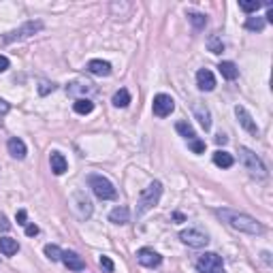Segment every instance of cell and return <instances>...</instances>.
<instances>
[{"label":"cell","instance_id":"24","mask_svg":"<svg viewBox=\"0 0 273 273\" xmlns=\"http://www.w3.org/2000/svg\"><path fill=\"white\" fill-rule=\"evenodd\" d=\"M115 107H120V109H124V107H128L130 105V92L128 90H117V92L113 94V101H111Z\"/></svg>","mask_w":273,"mask_h":273},{"label":"cell","instance_id":"12","mask_svg":"<svg viewBox=\"0 0 273 273\" xmlns=\"http://www.w3.org/2000/svg\"><path fill=\"white\" fill-rule=\"evenodd\" d=\"M196 86H198V90H203V92H212V90L216 88L214 73L209 69H201L196 73Z\"/></svg>","mask_w":273,"mask_h":273},{"label":"cell","instance_id":"37","mask_svg":"<svg viewBox=\"0 0 273 273\" xmlns=\"http://www.w3.org/2000/svg\"><path fill=\"white\" fill-rule=\"evenodd\" d=\"M9 64H11V62H9V58H7V56H0V73H5V71L9 69Z\"/></svg>","mask_w":273,"mask_h":273},{"label":"cell","instance_id":"30","mask_svg":"<svg viewBox=\"0 0 273 273\" xmlns=\"http://www.w3.org/2000/svg\"><path fill=\"white\" fill-rule=\"evenodd\" d=\"M45 256H47L49 260H60V256H62V250L58 248V245L47 243V245H45Z\"/></svg>","mask_w":273,"mask_h":273},{"label":"cell","instance_id":"22","mask_svg":"<svg viewBox=\"0 0 273 273\" xmlns=\"http://www.w3.org/2000/svg\"><path fill=\"white\" fill-rule=\"evenodd\" d=\"M218 69H220V73H222V77L224 79H229V81H233V79H237L239 77V69H237V64L235 62H220L218 64Z\"/></svg>","mask_w":273,"mask_h":273},{"label":"cell","instance_id":"38","mask_svg":"<svg viewBox=\"0 0 273 273\" xmlns=\"http://www.w3.org/2000/svg\"><path fill=\"white\" fill-rule=\"evenodd\" d=\"M9 109H11V107H9V103H7V101H3V98H0V117H3L5 113H9Z\"/></svg>","mask_w":273,"mask_h":273},{"label":"cell","instance_id":"14","mask_svg":"<svg viewBox=\"0 0 273 273\" xmlns=\"http://www.w3.org/2000/svg\"><path fill=\"white\" fill-rule=\"evenodd\" d=\"M7 150H9V154H11L13 158H17V160H24L26 154H28V148H26V143H24L22 139H17V136H11V139H9Z\"/></svg>","mask_w":273,"mask_h":273},{"label":"cell","instance_id":"5","mask_svg":"<svg viewBox=\"0 0 273 273\" xmlns=\"http://www.w3.org/2000/svg\"><path fill=\"white\" fill-rule=\"evenodd\" d=\"M43 22H39V20H32V22H26L22 28H17V30H13V32H7L5 36H3V43H15V41H24V39H28V36H32V34H36V32H41L43 30Z\"/></svg>","mask_w":273,"mask_h":273},{"label":"cell","instance_id":"15","mask_svg":"<svg viewBox=\"0 0 273 273\" xmlns=\"http://www.w3.org/2000/svg\"><path fill=\"white\" fill-rule=\"evenodd\" d=\"M88 71L96 77H109L111 75V64L105 60H90L88 62Z\"/></svg>","mask_w":273,"mask_h":273},{"label":"cell","instance_id":"18","mask_svg":"<svg viewBox=\"0 0 273 273\" xmlns=\"http://www.w3.org/2000/svg\"><path fill=\"white\" fill-rule=\"evenodd\" d=\"M66 92H69L71 96H75L77 92L92 94V92H96V88H94V84H90V81H75V84H69V86H66Z\"/></svg>","mask_w":273,"mask_h":273},{"label":"cell","instance_id":"31","mask_svg":"<svg viewBox=\"0 0 273 273\" xmlns=\"http://www.w3.org/2000/svg\"><path fill=\"white\" fill-rule=\"evenodd\" d=\"M188 145H190V150H192L194 154H203V152H205V143H203L201 139H192V141H188Z\"/></svg>","mask_w":273,"mask_h":273},{"label":"cell","instance_id":"33","mask_svg":"<svg viewBox=\"0 0 273 273\" xmlns=\"http://www.w3.org/2000/svg\"><path fill=\"white\" fill-rule=\"evenodd\" d=\"M26 235H28V237L39 235V226H36V224H26Z\"/></svg>","mask_w":273,"mask_h":273},{"label":"cell","instance_id":"3","mask_svg":"<svg viewBox=\"0 0 273 273\" xmlns=\"http://www.w3.org/2000/svg\"><path fill=\"white\" fill-rule=\"evenodd\" d=\"M239 158H241V162H243L245 171H248L254 179H265V177L269 175V171H267V167H265V162H262L252 150H248V148H239Z\"/></svg>","mask_w":273,"mask_h":273},{"label":"cell","instance_id":"16","mask_svg":"<svg viewBox=\"0 0 273 273\" xmlns=\"http://www.w3.org/2000/svg\"><path fill=\"white\" fill-rule=\"evenodd\" d=\"M49 165H51V171L56 173V175H64L66 169H69L66 158L62 156L60 152H51V154H49Z\"/></svg>","mask_w":273,"mask_h":273},{"label":"cell","instance_id":"39","mask_svg":"<svg viewBox=\"0 0 273 273\" xmlns=\"http://www.w3.org/2000/svg\"><path fill=\"white\" fill-rule=\"evenodd\" d=\"M216 143L224 145V143H226V134H218V136H216Z\"/></svg>","mask_w":273,"mask_h":273},{"label":"cell","instance_id":"4","mask_svg":"<svg viewBox=\"0 0 273 273\" xmlns=\"http://www.w3.org/2000/svg\"><path fill=\"white\" fill-rule=\"evenodd\" d=\"M88 184H90V188H92V192L101 198V201H111V198H115L117 196V192H115V188H113V184L109 181L107 177H103V175H90L88 177Z\"/></svg>","mask_w":273,"mask_h":273},{"label":"cell","instance_id":"21","mask_svg":"<svg viewBox=\"0 0 273 273\" xmlns=\"http://www.w3.org/2000/svg\"><path fill=\"white\" fill-rule=\"evenodd\" d=\"M0 252L5 256H15L20 252V243H17V239H11V237H0Z\"/></svg>","mask_w":273,"mask_h":273},{"label":"cell","instance_id":"9","mask_svg":"<svg viewBox=\"0 0 273 273\" xmlns=\"http://www.w3.org/2000/svg\"><path fill=\"white\" fill-rule=\"evenodd\" d=\"M73 201L77 203L73 207H75V214H77L79 220H88V218L92 216V201H90L84 192H77L75 196H73Z\"/></svg>","mask_w":273,"mask_h":273},{"label":"cell","instance_id":"19","mask_svg":"<svg viewBox=\"0 0 273 273\" xmlns=\"http://www.w3.org/2000/svg\"><path fill=\"white\" fill-rule=\"evenodd\" d=\"M194 115H196V120L201 122V126H203L205 130L212 128V115H209V109H207L205 105L196 103V105H194Z\"/></svg>","mask_w":273,"mask_h":273},{"label":"cell","instance_id":"32","mask_svg":"<svg viewBox=\"0 0 273 273\" xmlns=\"http://www.w3.org/2000/svg\"><path fill=\"white\" fill-rule=\"evenodd\" d=\"M98 262H101V269H105L107 273H113V271H115L113 260L109 258V256H101V260H98Z\"/></svg>","mask_w":273,"mask_h":273},{"label":"cell","instance_id":"10","mask_svg":"<svg viewBox=\"0 0 273 273\" xmlns=\"http://www.w3.org/2000/svg\"><path fill=\"white\" fill-rule=\"evenodd\" d=\"M136 260H139L143 267L154 269V267H158L160 262H162V256H160L158 252H154L152 248H141L139 252H136Z\"/></svg>","mask_w":273,"mask_h":273},{"label":"cell","instance_id":"13","mask_svg":"<svg viewBox=\"0 0 273 273\" xmlns=\"http://www.w3.org/2000/svg\"><path fill=\"white\" fill-rule=\"evenodd\" d=\"M235 113H237V120H239V124L243 126L245 130H248L250 134H258V126L254 124V120H252V115L248 113V109L245 107H235Z\"/></svg>","mask_w":273,"mask_h":273},{"label":"cell","instance_id":"29","mask_svg":"<svg viewBox=\"0 0 273 273\" xmlns=\"http://www.w3.org/2000/svg\"><path fill=\"white\" fill-rule=\"evenodd\" d=\"M260 7H262V3H258V0H241L239 3V9L245 13H256Z\"/></svg>","mask_w":273,"mask_h":273},{"label":"cell","instance_id":"6","mask_svg":"<svg viewBox=\"0 0 273 273\" xmlns=\"http://www.w3.org/2000/svg\"><path fill=\"white\" fill-rule=\"evenodd\" d=\"M196 271L198 273H224V262L216 252H205L196 260Z\"/></svg>","mask_w":273,"mask_h":273},{"label":"cell","instance_id":"34","mask_svg":"<svg viewBox=\"0 0 273 273\" xmlns=\"http://www.w3.org/2000/svg\"><path fill=\"white\" fill-rule=\"evenodd\" d=\"M0 231H11V222L7 220V216H0Z\"/></svg>","mask_w":273,"mask_h":273},{"label":"cell","instance_id":"35","mask_svg":"<svg viewBox=\"0 0 273 273\" xmlns=\"http://www.w3.org/2000/svg\"><path fill=\"white\" fill-rule=\"evenodd\" d=\"M53 90H56V86H53V84H41V88H39V92L45 96V94H47V92H53Z\"/></svg>","mask_w":273,"mask_h":273},{"label":"cell","instance_id":"7","mask_svg":"<svg viewBox=\"0 0 273 273\" xmlns=\"http://www.w3.org/2000/svg\"><path fill=\"white\" fill-rule=\"evenodd\" d=\"M179 239L184 241L186 245H190V248H205V245L209 243L207 233L201 231V229H186V231H181Z\"/></svg>","mask_w":273,"mask_h":273},{"label":"cell","instance_id":"26","mask_svg":"<svg viewBox=\"0 0 273 273\" xmlns=\"http://www.w3.org/2000/svg\"><path fill=\"white\" fill-rule=\"evenodd\" d=\"M265 20L262 17H248L245 20V30H252V32H260L262 28H265Z\"/></svg>","mask_w":273,"mask_h":273},{"label":"cell","instance_id":"1","mask_svg":"<svg viewBox=\"0 0 273 273\" xmlns=\"http://www.w3.org/2000/svg\"><path fill=\"white\" fill-rule=\"evenodd\" d=\"M216 216L235 231H241V233H248V235H262L265 233V226H262L256 218H252L248 214L235 212V209H216Z\"/></svg>","mask_w":273,"mask_h":273},{"label":"cell","instance_id":"23","mask_svg":"<svg viewBox=\"0 0 273 273\" xmlns=\"http://www.w3.org/2000/svg\"><path fill=\"white\" fill-rule=\"evenodd\" d=\"M73 109H75V113H79V115H88L94 111V103L90 101V98H77Z\"/></svg>","mask_w":273,"mask_h":273},{"label":"cell","instance_id":"2","mask_svg":"<svg viewBox=\"0 0 273 273\" xmlns=\"http://www.w3.org/2000/svg\"><path fill=\"white\" fill-rule=\"evenodd\" d=\"M160 196H162V184H160V181H152V184L139 194V203H136V216H143V214H148L150 209L156 207L158 201H160Z\"/></svg>","mask_w":273,"mask_h":273},{"label":"cell","instance_id":"20","mask_svg":"<svg viewBox=\"0 0 273 273\" xmlns=\"http://www.w3.org/2000/svg\"><path fill=\"white\" fill-rule=\"evenodd\" d=\"M109 220H111L113 224H126V222L130 220V212H128V207L120 205V207L111 209V214H109Z\"/></svg>","mask_w":273,"mask_h":273},{"label":"cell","instance_id":"28","mask_svg":"<svg viewBox=\"0 0 273 273\" xmlns=\"http://www.w3.org/2000/svg\"><path fill=\"white\" fill-rule=\"evenodd\" d=\"M188 20L194 26V30H203L205 24H207V17L203 13H188Z\"/></svg>","mask_w":273,"mask_h":273},{"label":"cell","instance_id":"17","mask_svg":"<svg viewBox=\"0 0 273 273\" xmlns=\"http://www.w3.org/2000/svg\"><path fill=\"white\" fill-rule=\"evenodd\" d=\"M214 165L220 167V169H231V167L235 165V158L231 156L229 152L218 150V152H214Z\"/></svg>","mask_w":273,"mask_h":273},{"label":"cell","instance_id":"27","mask_svg":"<svg viewBox=\"0 0 273 273\" xmlns=\"http://www.w3.org/2000/svg\"><path fill=\"white\" fill-rule=\"evenodd\" d=\"M207 47H209L212 53H222L224 51V43H222V39L218 34H212L209 36V41H207Z\"/></svg>","mask_w":273,"mask_h":273},{"label":"cell","instance_id":"25","mask_svg":"<svg viewBox=\"0 0 273 273\" xmlns=\"http://www.w3.org/2000/svg\"><path fill=\"white\" fill-rule=\"evenodd\" d=\"M175 128H177V132L184 136L186 141L196 139V132H194V128H192V126H190L188 122H177V124H175Z\"/></svg>","mask_w":273,"mask_h":273},{"label":"cell","instance_id":"11","mask_svg":"<svg viewBox=\"0 0 273 273\" xmlns=\"http://www.w3.org/2000/svg\"><path fill=\"white\" fill-rule=\"evenodd\" d=\"M60 260L64 262V267H69L71 271H84L86 269V262H84V258H81L77 252L64 250V252H62V256H60Z\"/></svg>","mask_w":273,"mask_h":273},{"label":"cell","instance_id":"8","mask_svg":"<svg viewBox=\"0 0 273 273\" xmlns=\"http://www.w3.org/2000/svg\"><path fill=\"white\" fill-rule=\"evenodd\" d=\"M152 109H154V115L167 117V115L173 113V109H175V101H173L169 94H156V96H154Z\"/></svg>","mask_w":273,"mask_h":273},{"label":"cell","instance_id":"36","mask_svg":"<svg viewBox=\"0 0 273 273\" xmlns=\"http://www.w3.org/2000/svg\"><path fill=\"white\" fill-rule=\"evenodd\" d=\"M26 218H28V214H26L24 209H20V212H17V224L26 226V224H28V222H26Z\"/></svg>","mask_w":273,"mask_h":273}]
</instances>
